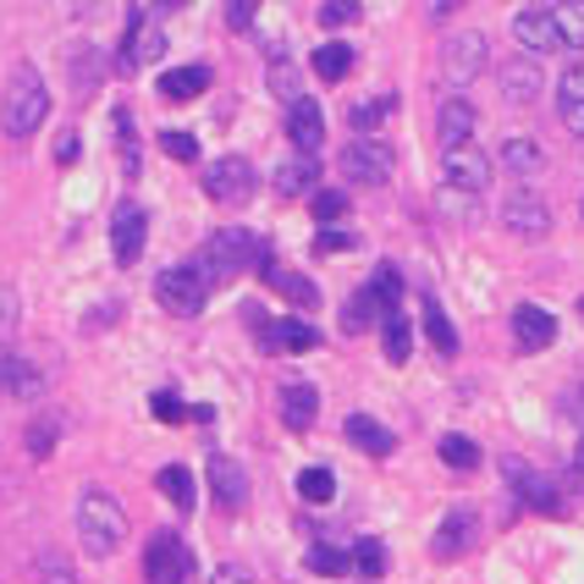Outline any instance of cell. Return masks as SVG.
Segmentation results:
<instances>
[{"instance_id":"34","label":"cell","mask_w":584,"mask_h":584,"mask_svg":"<svg viewBox=\"0 0 584 584\" xmlns=\"http://www.w3.org/2000/svg\"><path fill=\"white\" fill-rule=\"evenodd\" d=\"M392 111H397V94H381V100H359V105L348 111V122L359 128V139H370V133H375Z\"/></svg>"},{"instance_id":"9","label":"cell","mask_w":584,"mask_h":584,"mask_svg":"<svg viewBox=\"0 0 584 584\" xmlns=\"http://www.w3.org/2000/svg\"><path fill=\"white\" fill-rule=\"evenodd\" d=\"M144 580L149 584H188L193 580V552L177 535H154L144 552Z\"/></svg>"},{"instance_id":"35","label":"cell","mask_w":584,"mask_h":584,"mask_svg":"<svg viewBox=\"0 0 584 584\" xmlns=\"http://www.w3.org/2000/svg\"><path fill=\"white\" fill-rule=\"evenodd\" d=\"M370 298H375L381 320H386V314H403V309H397V303H403V276H397V265H381V271H375V282H370Z\"/></svg>"},{"instance_id":"33","label":"cell","mask_w":584,"mask_h":584,"mask_svg":"<svg viewBox=\"0 0 584 584\" xmlns=\"http://www.w3.org/2000/svg\"><path fill=\"white\" fill-rule=\"evenodd\" d=\"M552 17H557V39H563V50H584V0H557Z\"/></svg>"},{"instance_id":"22","label":"cell","mask_w":584,"mask_h":584,"mask_svg":"<svg viewBox=\"0 0 584 584\" xmlns=\"http://www.w3.org/2000/svg\"><path fill=\"white\" fill-rule=\"evenodd\" d=\"M541 67H535V56H518V61H507L502 67V94L513 100V105H535L541 100Z\"/></svg>"},{"instance_id":"55","label":"cell","mask_w":584,"mask_h":584,"mask_svg":"<svg viewBox=\"0 0 584 584\" xmlns=\"http://www.w3.org/2000/svg\"><path fill=\"white\" fill-rule=\"evenodd\" d=\"M580 215H584V204H580Z\"/></svg>"},{"instance_id":"20","label":"cell","mask_w":584,"mask_h":584,"mask_svg":"<svg viewBox=\"0 0 584 584\" xmlns=\"http://www.w3.org/2000/svg\"><path fill=\"white\" fill-rule=\"evenodd\" d=\"M276 409H282V425L303 436V431L320 420V392H314L309 381H288V386H282V397H276Z\"/></svg>"},{"instance_id":"46","label":"cell","mask_w":584,"mask_h":584,"mask_svg":"<svg viewBox=\"0 0 584 584\" xmlns=\"http://www.w3.org/2000/svg\"><path fill=\"white\" fill-rule=\"evenodd\" d=\"M314 17H320V28H348V22H359V6H348V0H325Z\"/></svg>"},{"instance_id":"8","label":"cell","mask_w":584,"mask_h":584,"mask_svg":"<svg viewBox=\"0 0 584 584\" xmlns=\"http://www.w3.org/2000/svg\"><path fill=\"white\" fill-rule=\"evenodd\" d=\"M254 188H260V171H254L243 154H226V160H215V165L204 171V193H210L215 204H226V210L249 204Z\"/></svg>"},{"instance_id":"5","label":"cell","mask_w":584,"mask_h":584,"mask_svg":"<svg viewBox=\"0 0 584 584\" xmlns=\"http://www.w3.org/2000/svg\"><path fill=\"white\" fill-rule=\"evenodd\" d=\"M165 56V28H160V6H133L128 11V39H122V56L117 67L122 72H139L149 61Z\"/></svg>"},{"instance_id":"48","label":"cell","mask_w":584,"mask_h":584,"mask_svg":"<svg viewBox=\"0 0 584 584\" xmlns=\"http://www.w3.org/2000/svg\"><path fill=\"white\" fill-rule=\"evenodd\" d=\"M28 452L33 457H50L56 452V420H33L28 425Z\"/></svg>"},{"instance_id":"29","label":"cell","mask_w":584,"mask_h":584,"mask_svg":"<svg viewBox=\"0 0 584 584\" xmlns=\"http://www.w3.org/2000/svg\"><path fill=\"white\" fill-rule=\"evenodd\" d=\"M309 67H314L320 83H342V78L353 72V50H348L342 39H331V44H320V50L309 56Z\"/></svg>"},{"instance_id":"41","label":"cell","mask_w":584,"mask_h":584,"mask_svg":"<svg viewBox=\"0 0 584 584\" xmlns=\"http://www.w3.org/2000/svg\"><path fill=\"white\" fill-rule=\"evenodd\" d=\"M348 557H353V568H359L364 580H381V574H386V546H381V541H359Z\"/></svg>"},{"instance_id":"40","label":"cell","mask_w":584,"mask_h":584,"mask_svg":"<svg viewBox=\"0 0 584 584\" xmlns=\"http://www.w3.org/2000/svg\"><path fill=\"white\" fill-rule=\"evenodd\" d=\"M117 144H122L128 177H139V128H133V111L128 105H117Z\"/></svg>"},{"instance_id":"53","label":"cell","mask_w":584,"mask_h":584,"mask_svg":"<svg viewBox=\"0 0 584 584\" xmlns=\"http://www.w3.org/2000/svg\"><path fill=\"white\" fill-rule=\"evenodd\" d=\"M56 160H61V165H67V160H78V139H72V133L56 144Z\"/></svg>"},{"instance_id":"21","label":"cell","mask_w":584,"mask_h":584,"mask_svg":"<svg viewBox=\"0 0 584 584\" xmlns=\"http://www.w3.org/2000/svg\"><path fill=\"white\" fill-rule=\"evenodd\" d=\"M260 276H265V288L282 292V298H288V303H298V309H314V303H320V288H314L303 271H288V265H276L271 254L260 260Z\"/></svg>"},{"instance_id":"17","label":"cell","mask_w":584,"mask_h":584,"mask_svg":"<svg viewBox=\"0 0 584 584\" xmlns=\"http://www.w3.org/2000/svg\"><path fill=\"white\" fill-rule=\"evenodd\" d=\"M474 128H480V111H474V105H469L463 94L441 100V111H436L441 149H463V144H474Z\"/></svg>"},{"instance_id":"4","label":"cell","mask_w":584,"mask_h":584,"mask_svg":"<svg viewBox=\"0 0 584 584\" xmlns=\"http://www.w3.org/2000/svg\"><path fill=\"white\" fill-rule=\"evenodd\" d=\"M154 303H160L165 314H177V320H193V314L210 303L204 271H199V265H171V271H160V276H154Z\"/></svg>"},{"instance_id":"1","label":"cell","mask_w":584,"mask_h":584,"mask_svg":"<svg viewBox=\"0 0 584 584\" xmlns=\"http://www.w3.org/2000/svg\"><path fill=\"white\" fill-rule=\"evenodd\" d=\"M50 122V89H44V78H39V67H17L11 72V83H6V94H0V128H6V139H33L39 128Z\"/></svg>"},{"instance_id":"23","label":"cell","mask_w":584,"mask_h":584,"mask_svg":"<svg viewBox=\"0 0 584 584\" xmlns=\"http://www.w3.org/2000/svg\"><path fill=\"white\" fill-rule=\"evenodd\" d=\"M469 546H474V513H469V507H457V513H446V518H441V530H436V541H431V552H436L441 563H446V557H463Z\"/></svg>"},{"instance_id":"27","label":"cell","mask_w":584,"mask_h":584,"mask_svg":"<svg viewBox=\"0 0 584 584\" xmlns=\"http://www.w3.org/2000/svg\"><path fill=\"white\" fill-rule=\"evenodd\" d=\"M271 182H276L282 199H298V193H309V188L320 182V165H314V154H298V160H282V165H276Z\"/></svg>"},{"instance_id":"19","label":"cell","mask_w":584,"mask_h":584,"mask_svg":"<svg viewBox=\"0 0 584 584\" xmlns=\"http://www.w3.org/2000/svg\"><path fill=\"white\" fill-rule=\"evenodd\" d=\"M288 139L298 144V154H314V149L325 144V111L314 105V100H292V111H288Z\"/></svg>"},{"instance_id":"52","label":"cell","mask_w":584,"mask_h":584,"mask_svg":"<svg viewBox=\"0 0 584 584\" xmlns=\"http://www.w3.org/2000/svg\"><path fill=\"white\" fill-rule=\"evenodd\" d=\"M254 17H260L254 6H226V22H232L238 33H243V28H254Z\"/></svg>"},{"instance_id":"2","label":"cell","mask_w":584,"mask_h":584,"mask_svg":"<svg viewBox=\"0 0 584 584\" xmlns=\"http://www.w3.org/2000/svg\"><path fill=\"white\" fill-rule=\"evenodd\" d=\"M271 249L254 238V232H243V226H221L204 249H199V271H204V282L210 288H226V282H238L243 271H260V260H265Z\"/></svg>"},{"instance_id":"42","label":"cell","mask_w":584,"mask_h":584,"mask_svg":"<svg viewBox=\"0 0 584 584\" xmlns=\"http://www.w3.org/2000/svg\"><path fill=\"white\" fill-rule=\"evenodd\" d=\"M441 463L446 469H474L480 463V446L469 436H441Z\"/></svg>"},{"instance_id":"47","label":"cell","mask_w":584,"mask_h":584,"mask_svg":"<svg viewBox=\"0 0 584 584\" xmlns=\"http://www.w3.org/2000/svg\"><path fill=\"white\" fill-rule=\"evenodd\" d=\"M149 414H154L160 425H177V420H188L182 397H171V392H154V397H149Z\"/></svg>"},{"instance_id":"54","label":"cell","mask_w":584,"mask_h":584,"mask_svg":"<svg viewBox=\"0 0 584 584\" xmlns=\"http://www.w3.org/2000/svg\"><path fill=\"white\" fill-rule=\"evenodd\" d=\"M574 474L584 480V436H580V446H574Z\"/></svg>"},{"instance_id":"45","label":"cell","mask_w":584,"mask_h":584,"mask_svg":"<svg viewBox=\"0 0 584 584\" xmlns=\"http://www.w3.org/2000/svg\"><path fill=\"white\" fill-rule=\"evenodd\" d=\"M160 149H165L171 160H199V139H193V133H182V128L160 133Z\"/></svg>"},{"instance_id":"37","label":"cell","mask_w":584,"mask_h":584,"mask_svg":"<svg viewBox=\"0 0 584 584\" xmlns=\"http://www.w3.org/2000/svg\"><path fill=\"white\" fill-rule=\"evenodd\" d=\"M298 496H303V502H314V507H320V502H331V496H336V474H331L325 463L303 469V474H298Z\"/></svg>"},{"instance_id":"51","label":"cell","mask_w":584,"mask_h":584,"mask_svg":"<svg viewBox=\"0 0 584 584\" xmlns=\"http://www.w3.org/2000/svg\"><path fill=\"white\" fill-rule=\"evenodd\" d=\"M210 584H260L249 568H238V563H221L215 574H210Z\"/></svg>"},{"instance_id":"43","label":"cell","mask_w":584,"mask_h":584,"mask_svg":"<svg viewBox=\"0 0 584 584\" xmlns=\"http://www.w3.org/2000/svg\"><path fill=\"white\" fill-rule=\"evenodd\" d=\"M271 89L282 100H298V72H292V61L282 56V44H271Z\"/></svg>"},{"instance_id":"38","label":"cell","mask_w":584,"mask_h":584,"mask_svg":"<svg viewBox=\"0 0 584 584\" xmlns=\"http://www.w3.org/2000/svg\"><path fill=\"white\" fill-rule=\"evenodd\" d=\"M414 353V325L403 314H386V364H409Z\"/></svg>"},{"instance_id":"28","label":"cell","mask_w":584,"mask_h":584,"mask_svg":"<svg viewBox=\"0 0 584 584\" xmlns=\"http://www.w3.org/2000/svg\"><path fill=\"white\" fill-rule=\"evenodd\" d=\"M502 171H513V177H541V171H546V149L535 144V139H507V144H502Z\"/></svg>"},{"instance_id":"26","label":"cell","mask_w":584,"mask_h":584,"mask_svg":"<svg viewBox=\"0 0 584 584\" xmlns=\"http://www.w3.org/2000/svg\"><path fill=\"white\" fill-rule=\"evenodd\" d=\"M210 89V67H177V72H165L160 78V100H177V105H188V100H199Z\"/></svg>"},{"instance_id":"44","label":"cell","mask_w":584,"mask_h":584,"mask_svg":"<svg viewBox=\"0 0 584 584\" xmlns=\"http://www.w3.org/2000/svg\"><path fill=\"white\" fill-rule=\"evenodd\" d=\"M342 215H348V193H342V188H320V193H314V221L331 226V221H342Z\"/></svg>"},{"instance_id":"7","label":"cell","mask_w":584,"mask_h":584,"mask_svg":"<svg viewBox=\"0 0 584 584\" xmlns=\"http://www.w3.org/2000/svg\"><path fill=\"white\" fill-rule=\"evenodd\" d=\"M441 182H446L452 199H469V204H474V199L491 188V160H485L474 144L446 149V154H441Z\"/></svg>"},{"instance_id":"14","label":"cell","mask_w":584,"mask_h":584,"mask_svg":"<svg viewBox=\"0 0 584 584\" xmlns=\"http://www.w3.org/2000/svg\"><path fill=\"white\" fill-rule=\"evenodd\" d=\"M204 474H210V496H215L221 513H243V507H249V474H243L238 457H221V452H215Z\"/></svg>"},{"instance_id":"13","label":"cell","mask_w":584,"mask_h":584,"mask_svg":"<svg viewBox=\"0 0 584 584\" xmlns=\"http://www.w3.org/2000/svg\"><path fill=\"white\" fill-rule=\"evenodd\" d=\"M144 243H149V215L133 199L117 204V215H111V260H117V265H139Z\"/></svg>"},{"instance_id":"15","label":"cell","mask_w":584,"mask_h":584,"mask_svg":"<svg viewBox=\"0 0 584 584\" xmlns=\"http://www.w3.org/2000/svg\"><path fill=\"white\" fill-rule=\"evenodd\" d=\"M513 39H518V44H524L530 56H546V50H563L552 6H524V11H513Z\"/></svg>"},{"instance_id":"36","label":"cell","mask_w":584,"mask_h":584,"mask_svg":"<svg viewBox=\"0 0 584 584\" xmlns=\"http://www.w3.org/2000/svg\"><path fill=\"white\" fill-rule=\"evenodd\" d=\"M375 320H381V309H375V298H370V288H364V292H353V298L342 303V331H348V336L370 331Z\"/></svg>"},{"instance_id":"16","label":"cell","mask_w":584,"mask_h":584,"mask_svg":"<svg viewBox=\"0 0 584 584\" xmlns=\"http://www.w3.org/2000/svg\"><path fill=\"white\" fill-rule=\"evenodd\" d=\"M260 348L265 353H314L320 348V331L309 320H265L260 325Z\"/></svg>"},{"instance_id":"32","label":"cell","mask_w":584,"mask_h":584,"mask_svg":"<svg viewBox=\"0 0 584 584\" xmlns=\"http://www.w3.org/2000/svg\"><path fill=\"white\" fill-rule=\"evenodd\" d=\"M0 392H6V397H17V403H33V397L44 392V375H39L33 364L11 359V364H6V375H0Z\"/></svg>"},{"instance_id":"39","label":"cell","mask_w":584,"mask_h":584,"mask_svg":"<svg viewBox=\"0 0 584 584\" xmlns=\"http://www.w3.org/2000/svg\"><path fill=\"white\" fill-rule=\"evenodd\" d=\"M309 574H320V580H336V574H348L353 568V557L348 552H336V546H309V563H303Z\"/></svg>"},{"instance_id":"49","label":"cell","mask_w":584,"mask_h":584,"mask_svg":"<svg viewBox=\"0 0 584 584\" xmlns=\"http://www.w3.org/2000/svg\"><path fill=\"white\" fill-rule=\"evenodd\" d=\"M39 574H44L50 584H78V580H72V568H67V557H61V552H44V557H39Z\"/></svg>"},{"instance_id":"12","label":"cell","mask_w":584,"mask_h":584,"mask_svg":"<svg viewBox=\"0 0 584 584\" xmlns=\"http://www.w3.org/2000/svg\"><path fill=\"white\" fill-rule=\"evenodd\" d=\"M485 72V39L480 33H452L446 44H441V78L446 83H474Z\"/></svg>"},{"instance_id":"24","label":"cell","mask_w":584,"mask_h":584,"mask_svg":"<svg viewBox=\"0 0 584 584\" xmlns=\"http://www.w3.org/2000/svg\"><path fill=\"white\" fill-rule=\"evenodd\" d=\"M342 431H348V441H353L359 452H370V457H392V452H397V436H392L381 420H370V414H348Z\"/></svg>"},{"instance_id":"30","label":"cell","mask_w":584,"mask_h":584,"mask_svg":"<svg viewBox=\"0 0 584 584\" xmlns=\"http://www.w3.org/2000/svg\"><path fill=\"white\" fill-rule=\"evenodd\" d=\"M420 320H425L431 348H436L441 359H452V353H457V331H452V320H446V309H441L436 298H425V303H420Z\"/></svg>"},{"instance_id":"50","label":"cell","mask_w":584,"mask_h":584,"mask_svg":"<svg viewBox=\"0 0 584 584\" xmlns=\"http://www.w3.org/2000/svg\"><path fill=\"white\" fill-rule=\"evenodd\" d=\"M342 249H353V232H331V226H325V232L314 238V254H342Z\"/></svg>"},{"instance_id":"6","label":"cell","mask_w":584,"mask_h":584,"mask_svg":"<svg viewBox=\"0 0 584 584\" xmlns=\"http://www.w3.org/2000/svg\"><path fill=\"white\" fill-rule=\"evenodd\" d=\"M336 165H342V177L353 188H386L392 171H397V154H392V144H381V139H353V144L342 149Z\"/></svg>"},{"instance_id":"18","label":"cell","mask_w":584,"mask_h":584,"mask_svg":"<svg viewBox=\"0 0 584 584\" xmlns=\"http://www.w3.org/2000/svg\"><path fill=\"white\" fill-rule=\"evenodd\" d=\"M513 336H518L524 353H541V348L557 342V320H552L541 303H518V309H513Z\"/></svg>"},{"instance_id":"11","label":"cell","mask_w":584,"mask_h":584,"mask_svg":"<svg viewBox=\"0 0 584 584\" xmlns=\"http://www.w3.org/2000/svg\"><path fill=\"white\" fill-rule=\"evenodd\" d=\"M502 474L513 480V491H518V502H530L535 513H546V518H557V513H568V502H563V491L546 480V474H535L530 463H518V457H507L502 463Z\"/></svg>"},{"instance_id":"3","label":"cell","mask_w":584,"mask_h":584,"mask_svg":"<svg viewBox=\"0 0 584 584\" xmlns=\"http://www.w3.org/2000/svg\"><path fill=\"white\" fill-rule=\"evenodd\" d=\"M78 541H83V552H89L94 563L117 557L122 541H128V513H122V502L105 496V491H83V496H78Z\"/></svg>"},{"instance_id":"10","label":"cell","mask_w":584,"mask_h":584,"mask_svg":"<svg viewBox=\"0 0 584 584\" xmlns=\"http://www.w3.org/2000/svg\"><path fill=\"white\" fill-rule=\"evenodd\" d=\"M502 226H507L513 238H546V232H552V210H546L541 193L513 188V193L502 199Z\"/></svg>"},{"instance_id":"31","label":"cell","mask_w":584,"mask_h":584,"mask_svg":"<svg viewBox=\"0 0 584 584\" xmlns=\"http://www.w3.org/2000/svg\"><path fill=\"white\" fill-rule=\"evenodd\" d=\"M154 485H160V496H165L177 513H193V474H188L182 463H165V469L154 474Z\"/></svg>"},{"instance_id":"25","label":"cell","mask_w":584,"mask_h":584,"mask_svg":"<svg viewBox=\"0 0 584 584\" xmlns=\"http://www.w3.org/2000/svg\"><path fill=\"white\" fill-rule=\"evenodd\" d=\"M557 105H563L568 133H584V56L557 78Z\"/></svg>"}]
</instances>
